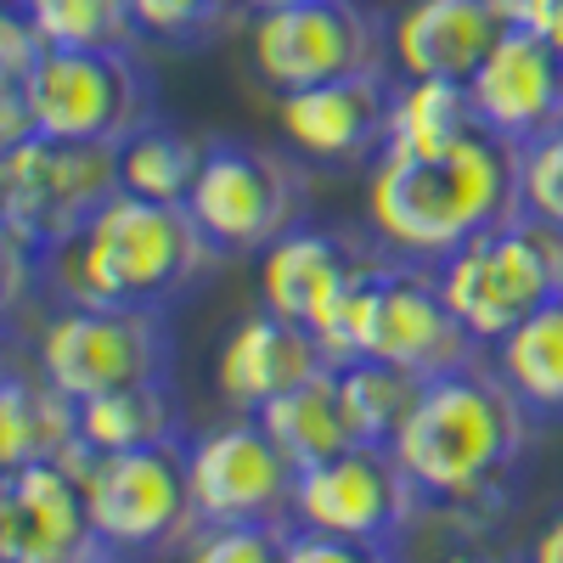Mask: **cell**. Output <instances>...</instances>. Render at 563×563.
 Segmentation results:
<instances>
[{"mask_svg": "<svg viewBox=\"0 0 563 563\" xmlns=\"http://www.w3.org/2000/svg\"><path fill=\"white\" fill-rule=\"evenodd\" d=\"M327 366H333V355H327L316 327L288 321L276 310H260V316H243L225 333V344L214 355V389H220L225 406L260 411L276 395L310 384L316 372H327Z\"/></svg>", "mask_w": 563, "mask_h": 563, "instance_id": "18", "label": "cell"}, {"mask_svg": "<svg viewBox=\"0 0 563 563\" xmlns=\"http://www.w3.org/2000/svg\"><path fill=\"white\" fill-rule=\"evenodd\" d=\"M474 97L467 79H400L395 102H389V141L384 147H406V153H429L445 147L462 130H474Z\"/></svg>", "mask_w": 563, "mask_h": 563, "instance_id": "25", "label": "cell"}, {"mask_svg": "<svg viewBox=\"0 0 563 563\" xmlns=\"http://www.w3.org/2000/svg\"><path fill=\"white\" fill-rule=\"evenodd\" d=\"M7 7H18V12H34V7H40V0H7Z\"/></svg>", "mask_w": 563, "mask_h": 563, "instance_id": "34", "label": "cell"}, {"mask_svg": "<svg viewBox=\"0 0 563 563\" xmlns=\"http://www.w3.org/2000/svg\"><path fill=\"white\" fill-rule=\"evenodd\" d=\"M422 384L417 372H400L389 361H350L339 366V389H344V406H350V422H355V440L361 445H389L400 434L406 411L417 406Z\"/></svg>", "mask_w": 563, "mask_h": 563, "instance_id": "26", "label": "cell"}, {"mask_svg": "<svg viewBox=\"0 0 563 563\" xmlns=\"http://www.w3.org/2000/svg\"><path fill=\"white\" fill-rule=\"evenodd\" d=\"M119 192V147L102 141H63L29 130L0 147V225L40 254L68 243L74 231Z\"/></svg>", "mask_w": 563, "mask_h": 563, "instance_id": "7", "label": "cell"}, {"mask_svg": "<svg viewBox=\"0 0 563 563\" xmlns=\"http://www.w3.org/2000/svg\"><path fill=\"white\" fill-rule=\"evenodd\" d=\"M79 445V406L45 378H18L7 372L0 378V485H7L18 467L63 456Z\"/></svg>", "mask_w": 563, "mask_h": 563, "instance_id": "20", "label": "cell"}, {"mask_svg": "<svg viewBox=\"0 0 563 563\" xmlns=\"http://www.w3.org/2000/svg\"><path fill=\"white\" fill-rule=\"evenodd\" d=\"M203 141L186 135L175 124H158L147 119L135 135L119 141V186L135 198H158V203H186L198 186V169H203Z\"/></svg>", "mask_w": 563, "mask_h": 563, "instance_id": "24", "label": "cell"}, {"mask_svg": "<svg viewBox=\"0 0 563 563\" xmlns=\"http://www.w3.org/2000/svg\"><path fill=\"white\" fill-rule=\"evenodd\" d=\"M525 214L519 141L490 124L462 130L445 147H378L366 169V225L395 260L440 265L467 238Z\"/></svg>", "mask_w": 563, "mask_h": 563, "instance_id": "1", "label": "cell"}, {"mask_svg": "<svg viewBox=\"0 0 563 563\" xmlns=\"http://www.w3.org/2000/svg\"><path fill=\"white\" fill-rule=\"evenodd\" d=\"M192 467V501L203 525H288L299 467L271 440L254 411L214 422L198 440H186Z\"/></svg>", "mask_w": 563, "mask_h": 563, "instance_id": "12", "label": "cell"}, {"mask_svg": "<svg viewBox=\"0 0 563 563\" xmlns=\"http://www.w3.org/2000/svg\"><path fill=\"white\" fill-rule=\"evenodd\" d=\"M186 209L214 254H265L305 214V169L249 141H209Z\"/></svg>", "mask_w": 563, "mask_h": 563, "instance_id": "9", "label": "cell"}, {"mask_svg": "<svg viewBox=\"0 0 563 563\" xmlns=\"http://www.w3.org/2000/svg\"><path fill=\"white\" fill-rule=\"evenodd\" d=\"M45 52V40L34 34L29 12L0 0V147H12L34 130L29 90H34V63Z\"/></svg>", "mask_w": 563, "mask_h": 563, "instance_id": "28", "label": "cell"}, {"mask_svg": "<svg viewBox=\"0 0 563 563\" xmlns=\"http://www.w3.org/2000/svg\"><path fill=\"white\" fill-rule=\"evenodd\" d=\"M288 525H198L180 563H282Z\"/></svg>", "mask_w": 563, "mask_h": 563, "instance_id": "29", "label": "cell"}, {"mask_svg": "<svg viewBox=\"0 0 563 563\" xmlns=\"http://www.w3.org/2000/svg\"><path fill=\"white\" fill-rule=\"evenodd\" d=\"M254 7H265V0H254Z\"/></svg>", "mask_w": 563, "mask_h": 563, "instance_id": "36", "label": "cell"}, {"mask_svg": "<svg viewBox=\"0 0 563 563\" xmlns=\"http://www.w3.org/2000/svg\"><path fill=\"white\" fill-rule=\"evenodd\" d=\"M417 507L422 496L400 467L395 445H350L339 456H321L299 467V485H294L299 530L355 536V541H395Z\"/></svg>", "mask_w": 563, "mask_h": 563, "instance_id": "13", "label": "cell"}, {"mask_svg": "<svg viewBox=\"0 0 563 563\" xmlns=\"http://www.w3.org/2000/svg\"><path fill=\"white\" fill-rule=\"evenodd\" d=\"M254 74L276 90L372 74L384 63L378 23L361 0H265L249 29Z\"/></svg>", "mask_w": 563, "mask_h": 563, "instance_id": "10", "label": "cell"}, {"mask_svg": "<svg viewBox=\"0 0 563 563\" xmlns=\"http://www.w3.org/2000/svg\"><path fill=\"white\" fill-rule=\"evenodd\" d=\"M254 417L271 429V440L288 451L294 467H310L321 456H339V451L361 445L355 422H350V406H344V389H339V366H327V372H316L310 384L276 395Z\"/></svg>", "mask_w": 563, "mask_h": 563, "instance_id": "21", "label": "cell"}, {"mask_svg": "<svg viewBox=\"0 0 563 563\" xmlns=\"http://www.w3.org/2000/svg\"><path fill=\"white\" fill-rule=\"evenodd\" d=\"M29 23L45 45H85V52H130L141 40L135 0H40Z\"/></svg>", "mask_w": 563, "mask_h": 563, "instance_id": "27", "label": "cell"}, {"mask_svg": "<svg viewBox=\"0 0 563 563\" xmlns=\"http://www.w3.org/2000/svg\"><path fill=\"white\" fill-rule=\"evenodd\" d=\"M530 417L536 411L512 395L496 366L485 372L467 361L422 384L389 445L422 501L462 525H479L519 479L530 451Z\"/></svg>", "mask_w": 563, "mask_h": 563, "instance_id": "2", "label": "cell"}, {"mask_svg": "<svg viewBox=\"0 0 563 563\" xmlns=\"http://www.w3.org/2000/svg\"><path fill=\"white\" fill-rule=\"evenodd\" d=\"M85 512L97 525L108 552H158L198 536V501H192V467L186 440H153L130 451H90L79 456Z\"/></svg>", "mask_w": 563, "mask_h": 563, "instance_id": "6", "label": "cell"}, {"mask_svg": "<svg viewBox=\"0 0 563 563\" xmlns=\"http://www.w3.org/2000/svg\"><path fill=\"white\" fill-rule=\"evenodd\" d=\"M389 102H395V85H384V74L372 68L350 79L282 90L276 124L288 135V147L316 164H361V158H378V147L389 141Z\"/></svg>", "mask_w": 563, "mask_h": 563, "instance_id": "16", "label": "cell"}, {"mask_svg": "<svg viewBox=\"0 0 563 563\" xmlns=\"http://www.w3.org/2000/svg\"><path fill=\"white\" fill-rule=\"evenodd\" d=\"M7 372H12V366H7V350H0V378H7Z\"/></svg>", "mask_w": 563, "mask_h": 563, "instance_id": "35", "label": "cell"}, {"mask_svg": "<svg viewBox=\"0 0 563 563\" xmlns=\"http://www.w3.org/2000/svg\"><path fill=\"white\" fill-rule=\"evenodd\" d=\"M501 29L496 0H406L389 29V57L400 79H474Z\"/></svg>", "mask_w": 563, "mask_h": 563, "instance_id": "19", "label": "cell"}, {"mask_svg": "<svg viewBox=\"0 0 563 563\" xmlns=\"http://www.w3.org/2000/svg\"><path fill=\"white\" fill-rule=\"evenodd\" d=\"M34 361L68 400L169 378V327L153 305H57Z\"/></svg>", "mask_w": 563, "mask_h": 563, "instance_id": "8", "label": "cell"}, {"mask_svg": "<svg viewBox=\"0 0 563 563\" xmlns=\"http://www.w3.org/2000/svg\"><path fill=\"white\" fill-rule=\"evenodd\" d=\"M434 271L467 339L501 344L530 310L563 294V231L536 214H512L479 238H467Z\"/></svg>", "mask_w": 563, "mask_h": 563, "instance_id": "5", "label": "cell"}, {"mask_svg": "<svg viewBox=\"0 0 563 563\" xmlns=\"http://www.w3.org/2000/svg\"><path fill=\"white\" fill-rule=\"evenodd\" d=\"M74 406H79V445H90V451H130V445H153V440L180 434V406L169 395V378L108 389V395H90Z\"/></svg>", "mask_w": 563, "mask_h": 563, "instance_id": "23", "label": "cell"}, {"mask_svg": "<svg viewBox=\"0 0 563 563\" xmlns=\"http://www.w3.org/2000/svg\"><path fill=\"white\" fill-rule=\"evenodd\" d=\"M479 124L507 141H536L563 124V52L530 29H501L490 57L467 79Z\"/></svg>", "mask_w": 563, "mask_h": 563, "instance_id": "17", "label": "cell"}, {"mask_svg": "<svg viewBox=\"0 0 563 563\" xmlns=\"http://www.w3.org/2000/svg\"><path fill=\"white\" fill-rule=\"evenodd\" d=\"M34 130L63 141H102L119 147L153 119L147 74L130 52H85V45H45L29 90Z\"/></svg>", "mask_w": 563, "mask_h": 563, "instance_id": "11", "label": "cell"}, {"mask_svg": "<svg viewBox=\"0 0 563 563\" xmlns=\"http://www.w3.org/2000/svg\"><path fill=\"white\" fill-rule=\"evenodd\" d=\"M519 198L525 214L563 231V124L519 147Z\"/></svg>", "mask_w": 563, "mask_h": 563, "instance_id": "30", "label": "cell"}, {"mask_svg": "<svg viewBox=\"0 0 563 563\" xmlns=\"http://www.w3.org/2000/svg\"><path fill=\"white\" fill-rule=\"evenodd\" d=\"M282 563H395L389 541H355V536H327V530H288Z\"/></svg>", "mask_w": 563, "mask_h": 563, "instance_id": "31", "label": "cell"}, {"mask_svg": "<svg viewBox=\"0 0 563 563\" xmlns=\"http://www.w3.org/2000/svg\"><path fill=\"white\" fill-rule=\"evenodd\" d=\"M0 563H12V558H0Z\"/></svg>", "mask_w": 563, "mask_h": 563, "instance_id": "37", "label": "cell"}, {"mask_svg": "<svg viewBox=\"0 0 563 563\" xmlns=\"http://www.w3.org/2000/svg\"><path fill=\"white\" fill-rule=\"evenodd\" d=\"M214 265V243L186 203L119 192L68 243L40 254V271L63 305H153L164 310Z\"/></svg>", "mask_w": 563, "mask_h": 563, "instance_id": "3", "label": "cell"}, {"mask_svg": "<svg viewBox=\"0 0 563 563\" xmlns=\"http://www.w3.org/2000/svg\"><path fill=\"white\" fill-rule=\"evenodd\" d=\"M496 372L536 417L563 422V294L530 310L501 344H490Z\"/></svg>", "mask_w": 563, "mask_h": 563, "instance_id": "22", "label": "cell"}, {"mask_svg": "<svg viewBox=\"0 0 563 563\" xmlns=\"http://www.w3.org/2000/svg\"><path fill=\"white\" fill-rule=\"evenodd\" d=\"M321 344L333 355V366L389 361L400 372H417V378H440L451 366H467L479 350L456 321V310L445 305L440 271L417 260H389L372 271L344 299Z\"/></svg>", "mask_w": 563, "mask_h": 563, "instance_id": "4", "label": "cell"}, {"mask_svg": "<svg viewBox=\"0 0 563 563\" xmlns=\"http://www.w3.org/2000/svg\"><path fill=\"white\" fill-rule=\"evenodd\" d=\"M525 563H563V512H552V519L530 536Z\"/></svg>", "mask_w": 563, "mask_h": 563, "instance_id": "32", "label": "cell"}, {"mask_svg": "<svg viewBox=\"0 0 563 563\" xmlns=\"http://www.w3.org/2000/svg\"><path fill=\"white\" fill-rule=\"evenodd\" d=\"M378 265H389V260L372 254L355 238H344V231L294 225V231H282V238L260 254V299H265V310L327 333L333 316L344 310V299Z\"/></svg>", "mask_w": 563, "mask_h": 563, "instance_id": "15", "label": "cell"}, {"mask_svg": "<svg viewBox=\"0 0 563 563\" xmlns=\"http://www.w3.org/2000/svg\"><path fill=\"white\" fill-rule=\"evenodd\" d=\"M434 563H507V558H501L496 547H485L479 536H462V541H451Z\"/></svg>", "mask_w": 563, "mask_h": 563, "instance_id": "33", "label": "cell"}, {"mask_svg": "<svg viewBox=\"0 0 563 563\" xmlns=\"http://www.w3.org/2000/svg\"><path fill=\"white\" fill-rule=\"evenodd\" d=\"M85 445L29 462L0 485V558L12 563H102L113 558L85 512Z\"/></svg>", "mask_w": 563, "mask_h": 563, "instance_id": "14", "label": "cell"}, {"mask_svg": "<svg viewBox=\"0 0 563 563\" xmlns=\"http://www.w3.org/2000/svg\"><path fill=\"white\" fill-rule=\"evenodd\" d=\"M102 563H113V558H102Z\"/></svg>", "mask_w": 563, "mask_h": 563, "instance_id": "38", "label": "cell"}]
</instances>
